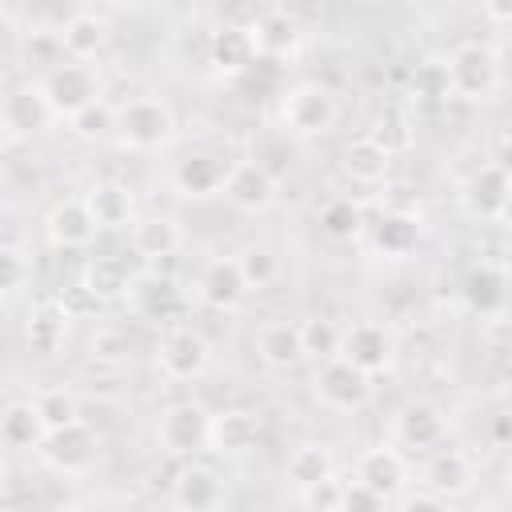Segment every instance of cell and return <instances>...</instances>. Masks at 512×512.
<instances>
[{"mask_svg":"<svg viewBox=\"0 0 512 512\" xmlns=\"http://www.w3.org/2000/svg\"><path fill=\"white\" fill-rule=\"evenodd\" d=\"M444 76H448V96L484 100L500 88V52L484 40H464L448 52Z\"/></svg>","mask_w":512,"mask_h":512,"instance_id":"1","label":"cell"},{"mask_svg":"<svg viewBox=\"0 0 512 512\" xmlns=\"http://www.w3.org/2000/svg\"><path fill=\"white\" fill-rule=\"evenodd\" d=\"M280 124L292 136H320L336 124V96L316 80L292 84L280 92Z\"/></svg>","mask_w":512,"mask_h":512,"instance_id":"2","label":"cell"},{"mask_svg":"<svg viewBox=\"0 0 512 512\" xmlns=\"http://www.w3.org/2000/svg\"><path fill=\"white\" fill-rule=\"evenodd\" d=\"M172 132H176V116L160 96H136L116 112V136L128 148H140V152L160 148L172 140Z\"/></svg>","mask_w":512,"mask_h":512,"instance_id":"3","label":"cell"},{"mask_svg":"<svg viewBox=\"0 0 512 512\" xmlns=\"http://www.w3.org/2000/svg\"><path fill=\"white\" fill-rule=\"evenodd\" d=\"M40 88H44V100H48L52 116H68V120H72L80 108H88L92 100H100L96 72H92L88 64H80V60L56 64V68L40 80Z\"/></svg>","mask_w":512,"mask_h":512,"instance_id":"4","label":"cell"},{"mask_svg":"<svg viewBox=\"0 0 512 512\" xmlns=\"http://www.w3.org/2000/svg\"><path fill=\"white\" fill-rule=\"evenodd\" d=\"M208 420H212L208 408H200L192 400H180V404L160 412L156 440H160V448L168 456H196L208 444Z\"/></svg>","mask_w":512,"mask_h":512,"instance_id":"5","label":"cell"},{"mask_svg":"<svg viewBox=\"0 0 512 512\" xmlns=\"http://www.w3.org/2000/svg\"><path fill=\"white\" fill-rule=\"evenodd\" d=\"M316 396L332 412H356V408H364L372 400V376H364L360 368H352L344 356H332L316 372Z\"/></svg>","mask_w":512,"mask_h":512,"instance_id":"6","label":"cell"},{"mask_svg":"<svg viewBox=\"0 0 512 512\" xmlns=\"http://www.w3.org/2000/svg\"><path fill=\"white\" fill-rule=\"evenodd\" d=\"M224 500V480L208 464H184L172 480V508L176 512H216Z\"/></svg>","mask_w":512,"mask_h":512,"instance_id":"7","label":"cell"},{"mask_svg":"<svg viewBox=\"0 0 512 512\" xmlns=\"http://www.w3.org/2000/svg\"><path fill=\"white\" fill-rule=\"evenodd\" d=\"M240 212H264L276 200V180L260 160H236L220 188Z\"/></svg>","mask_w":512,"mask_h":512,"instance_id":"8","label":"cell"},{"mask_svg":"<svg viewBox=\"0 0 512 512\" xmlns=\"http://www.w3.org/2000/svg\"><path fill=\"white\" fill-rule=\"evenodd\" d=\"M340 356H344L352 368H360L364 376H372V372L388 368V360H392V336L384 332V324L360 320V324L344 328V336H340Z\"/></svg>","mask_w":512,"mask_h":512,"instance_id":"9","label":"cell"},{"mask_svg":"<svg viewBox=\"0 0 512 512\" xmlns=\"http://www.w3.org/2000/svg\"><path fill=\"white\" fill-rule=\"evenodd\" d=\"M244 28H248L256 56H264V60H284L300 44V28L288 8H260Z\"/></svg>","mask_w":512,"mask_h":512,"instance_id":"10","label":"cell"},{"mask_svg":"<svg viewBox=\"0 0 512 512\" xmlns=\"http://www.w3.org/2000/svg\"><path fill=\"white\" fill-rule=\"evenodd\" d=\"M56 472H84L96 460V436L84 424H68L56 432H44L40 448H36Z\"/></svg>","mask_w":512,"mask_h":512,"instance_id":"11","label":"cell"},{"mask_svg":"<svg viewBox=\"0 0 512 512\" xmlns=\"http://www.w3.org/2000/svg\"><path fill=\"white\" fill-rule=\"evenodd\" d=\"M208 368V340L192 328H172L160 344V372L168 380H196Z\"/></svg>","mask_w":512,"mask_h":512,"instance_id":"12","label":"cell"},{"mask_svg":"<svg viewBox=\"0 0 512 512\" xmlns=\"http://www.w3.org/2000/svg\"><path fill=\"white\" fill-rule=\"evenodd\" d=\"M444 412L432 404V400H408L400 412H396V420H392V432H396V440L404 444V448H416V452H428V448H436L440 440H444Z\"/></svg>","mask_w":512,"mask_h":512,"instance_id":"13","label":"cell"},{"mask_svg":"<svg viewBox=\"0 0 512 512\" xmlns=\"http://www.w3.org/2000/svg\"><path fill=\"white\" fill-rule=\"evenodd\" d=\"M0 120H4V128L16 132V136H36V132H44L56 116H52V108H48L40 84H20V88H12V92L4 96Z\"/></svg>","mask_w":512,"mask_h":512,"instance_id":"14","label":"cell"},{"mask_svg":"<svg viewBox=\"0 0 512 512\" xmlns=\"http://www.w3.org/2000/svg\"><path fill=\"white\" fill-rule=\"evenodd\" d=\"M464 200L480 220H504V212H508V168H504V160L480 164L472 172L468 188H464Z\"/></svg>","mask_w":512,"mask_h":512,"instance_id":"15","label":"cell"},{"mask_svg":"<svg viewBox=\"0 0 512 512\" xmlns=\"http://www.w3.org/2000/svg\"><path fill=\"white\" fill-rule=\"evenodd\" d=\"M228 160L216 156V152H188L184 160H176L172 168V184L180 196H212L224 188V176H228Z\"/></svg>","mask_w":512,"mask_h":512,"instance_id":"16","label":"cell"},{"mask_svg":"<svg viewBox=\"0 0 512 512\" xmlns=\"http://www.w3.org/2000/svg\"><path fill=\"white\" fill-rule=\"evenodd\" d=\"M196 292H200V300L208 304V308H216V312H232L240 300H244V276H240V268H236V256H216L204 272H200V280H196Z\"/></svg>","mask_w":512,"mask_h":512,"instance_id":"17","label":"cell"},{"mask_svg":"<svg viewBox=\"0 0 512 512\" xmlns=\"http://www.w3.org/2000/svg\"><path fill=\"white\" fill-rule=\"evenodd\" d=\"M260 436V416L248 412V408H224L208 420V444L220 452V456H240L256 444Z\"/></svg>","mask_w":512,"mask_h":512,"instance_id":"18","label":"cell"},{"mask_svg":"<svg viewBox=\"0 0 512 512\" xmlns=\"http://www.w3.org/2000/svg\"><path fill=\"white\" fill-rule=\"evenodd\" d=\"M208 60L216 64L220 76L240 80L248 72V64L256 60V48L248 40V28L244 24H220L212 32V40H208Z\"/></svg>","mask_w":512,"mask_h":512,"instance_id":"19","label":"cell"},{"mask_svg":"<svg viewBox=\"0 0 512 512\" xmlns=\"http://www.w3.org/2000/svg\"><path fill=\"white\" fill-rule=\"evenodd\" d=\"M256 356L268 368H296L304 360V344H300V324L296 320H268L256 332Z\"/></svg>","mask_w":512,"mask_h":512,"instance_id":"20","label":"cell"},{"mask_svg":"<svg viewBox=\"0 0 512 512\" xmlns=\"http://www.w3.org/2000/svg\"><path fill=\"white\" fill-rule=\"evenodd\" d=\"M80 200H84L96 232L100 228H124L132 220V192L124 184H116V180H96Z\"/></svg>","mask_w":512,"mask_h":512,"instance_id":"21","label":"cell"},{"mask_svg":"<svg viewBox=\"0 0 512 512\" xmlns=\"http://www.w3.org/2000/svg\"><path fill=\"white\" fill-rule=\"evenodd\" d=\"M48 236H52L60 248H84V244L96 240V224H92V216H88V208H84L80 196L60 200V204L48 212Z\"/></svg>","mask_w":512,"mask_h":512,"instance_id":"22","label":"cell"},{"mask_svg":"<svg viewBox=\"0 0 512 512\" xmlns=\"http://www.w3.org/2000/svg\"><path fill=\"white\" fill-rule=\"evenodd\" d=\"M184 244V232L172 216H144L132 224V248L144 256V260H164V256H176Z\"/></svg>","mask_w":512,"mask_h":512,"instance_id":"23","label":"cell"},{"mask_svg":"<svg viewBox=\"0 0 512 512\" xmlns=\"http://www.w3.org/2000/svg\"><path fill=\"white\" fill-rule=\"evenodd\" d=\"M104 40H108V24H104V16H96V12H88V8L72 12V16L60 24V44H64V52H68L72 60L96 56V52L104 48Z\"/></svg>","mask_w":512,"mask_h":512,"instance_id":"24","label":"cell"},{"mask_svg":"<svg viewBox=\"0 0 512 512\" xmlns=\"http://www.w3.org/2000/svg\"><path fill=\"white\" fill-rule=\"evenodd\" d=\"M344 176H352L356 184H380L388 172H392V152L384 144H376L372 136H360L344 148V160H340Z\"/></svg>","mask_w":512,"mask_h":512,"instance_id":"25","label":"cell"},{"mask_svg":"<svg viewBox=\"0 0 512 512\" xmlns=\"http://www.w3.org/2000/svg\"><path fill=\"white\" fill-rule=\"evenodd\" d=\"M356 484H364V488H372L376 496L388 500L404 484V460L392 448H368L356 460Z\"/></svg>","mask_w":512,"mask_h":512,"instance_id":"26","label":"cell"},{"mask_svg":"<svg viewBox=\"0 0 512 512\" xmlns=\"http://www.w3.org/2000/svg\"><path fill=\"white\" fill-rule=\"evenodd\" d=\"M416 244H420V220L412 212H384L372 224V248L392 256V260L408 256Z\"/></svg>","mask_w":512,"mask_h":512,"instance_id":"27","label":"cell"},{"mask_svg":"<svg viewBox=\"0 0 512 512\" xmlns=\"http://www.w3.org/2000/svg\"><path fill=\"white\" fill-rule=\"evenodd\" d=\"M424 476H428L432 496H456V492H468V484H472V464L464 460V452L440 448V452H432Z\"/></svg>","mask_w":512,"mask_h":512,"instance_id":"28","label":"cell"},{"mask_svg":"<svg viewBox=\"0 0 512 512\" xmlns=\"http://www.w3.org/2000/svg\"><path fill=\"white\" fill-rule=\"evenodd\" d=\"M464 300L480 316H500V308H504V272L496 264H488V260L476 264L468 272V280H464Z\"/></svg>","mask_w":512,"mask_h":512,"instance_id":"29","label":"cell"},{"mask_svg":"<svg viewBox=\"0 0 512 512\" xmlns=\"http://www.w3.org/2000/svg\"><path fill=\"white\" fill-rule=\"evenodd\" d=\"M44 440V424L32 408V400H12L4 412H0V444L8 448H40Z\"/></svg>","mask_w":512,"mask_h":512,"instance_id":"30","label":"cell"},{"mask_svg":"<svg viewBox=\"0 0 512 512\" xmlns=\"http://www.w3.org/2000/svg\"><path fill=\"white\" fill-rule=\"evenodd\" d=\"M64 336H68V312H64V304H40L32 312V320H28V348L48 356V352H56L64 344Z\"/></svg>","mask_w":512,"mask_h":512,"instance_id":"31","label":"cell"},{"mask_svg":"<svg viewBox=\"0 0 512 512\" xmlns=\"http://www.w3.org/2000/svg\"><path fill=\"white\" fill-rule=\"evenodd\" d=\"M288 480L304 492L316 488L320 480H332V452L324 444H300L288 456Z\"/></svg>","mask_w":512,"mask_h":512,"instance_id":"32","label":"cell"},{"mask_svg":"<svg viewBox=\"0 0 512 512\" xmlns=\"http://www.w3.org/2000/svg\"><path fill=\"white\" fill-rule=\"evenodd\" d=\"M132 296H136V308L152 320H164L168 312L180 308V288L168 276H140L132 284Z\"/></svg>","mask_w":512,"mask_h":512,"instance_id":"33","label":"cell"},{"mask_svg":"<svg viewBox=\"0 0 512 512\" xmlns=\"http://www.w3.org/2000/svg\"><path fill=\"white\" fill-rule=\"evenodd\" d=\"M44 432H56V428H68V424H80V404L68 388H44L36 400H32Z\"/></svg>","mask_w":512,"mask_h":512,"instance_id":"34","label":"cell"},{"mask_svg":"<svg viewBox=\"0 0 512 512\" xmlns=\"http://www.w3.org/2000/svg\"><path fill=\"white\" fill-rule=\"evenodd\" d=\"M340 336H344V328L336 324V320H324V316H312V320H304L300 324V344H304V356H312V360H332V356H340Z\"/></svg>","mask_w":512,"mask_h":512,"instance_id":"35","label":"cell"},{"mask_svg":"<svg viewBox=\"0 0 512 512\" xmlns=\"http://www.w3.org/2000/svg\"><path fill=\"white\" fill-rule=\"evenodd\" d=\"M320 228H324V236H332V240H352V236H360V228H364V212H360V204H352L348 196H336V200H328V204L320 208Z\"/></svg>","mask_w":512,"mask_h":512,"instance_id":"36","label":"cell"},{"mask_svg":"<svg viewBox=\"0 0 512 512\" xmlns=\"http://www.w3.org/2000/svg\"><path fill=\"white\" fill-rule=\"evenodd\" d=\"M84 288H88L92 296H116V292H124V288H128V268H124V260H116V256H92V264H88V272H84Z\"/></svg>","mask_w":512,"mask_h":512,"instance_id":"37","label":"cell"},{"mask_svg":"<svg viewBox=\"0 0 512 512\" xmlns=\"http://www.w3.org/2000/svg\"><path fill=\"white\" fill-rule=\"evenodd\" d=\"M236 268H240V276H244V288H268V284L276 280V272H280V260H276L268 248L252 244V248H244V252L236 256Z\"/></svg>","mask_w":512,"mask_h":512,"instance_id":"38","label":"cell"},{"mask_svg":"<svg viewBox=\"0 0 512 512\" xmlns=\"http://www.w3.org/2000/svg\"><path fill=\"white\" fill-rule=\"evenodd\" d=\"M72 132H76L80 140H100V136L116 132V108H112L104 96L92 100L88 108H80V112L72 116Z\"/></svg>","mask_w":512,"mask_h":512,"instance_id":"39","label":"cell"},{"mask_svg":"<svg viewBox=\"0 0 512 512\" xmlns=\"http://www.w3.org/2000/svg\"><path fill=\"white\" fill-rule=\"evenodd\" d=\"M412 96H416V100H448L444 60H420V64L412 68Z\"/></svg>","mask_w":512,"mask_h":512,"instance_id":"40","label":"cell"},{"mask_svg":"<svg viewBox=\"0 0 512 512\" xmlns=\"http://www.w3.org/2000/svg\"><path fill=\"white\" fill-rule=\"evenodd\" d=\"M28 64H48V72L56 64H64V44H60V32H32L28 36V48H24Z\"/></svg>","mask_w":512,"mask_h":512,"instance_id":"41","label":"cell"},{"mask_svg":"<svg viewBox=\"0 0 512 512\" xmlns=\"http://www.w3.org/2000/svg\"><path fill=\"white\" fill-rule=\"evenodd\" d=\"M24 280H28V256L12 244H0V296L16 292Z\"/></svg>","mask_w":512,"mask_h":512,"instance_id":"42","label":"cell"},{"mask_svg":"<svg viewBox=\"0 0 512 512\" xmlns=\"http://www.w3.org/2000/svg\"><path fill=\"white\" fill-rule=\"evenodd\" d=\"M336 512H384V496H376L372 488L364 484H340V504Z\"/></svg>","mask_w":512,"mask_h":512,"instance_id":"43","label":"cell"},{"mask_svg":"<svg viewBox=\"0 0 512 512\" xmlns=\"http://www.w3.org/2000/svg\"><path fill=\"white\" fill-rule=\"evenodd\" d=\"M304 496H308L312 508H320V512H336V504H340V484H336V480H320V484L308 488Z\"/></svg>","mask_w":512,"mask_h":512,"instance_id":"44","label":"cell"},{"mask_svg":"<svg viewBox=\"0 0 512 512\" xmlns=\"http://www.w3.org/2000/svg\"><path fill=\"white\" fill-rule=\"evenodd\" d=\"M396 512H448V504L432 492H416V496H404V504Z\"/></svg>","mask_w":512,"mask_h":512,"instance_id":"45","label":"cell"},{"mask_svg":"<svg viewBox=\"0 0 512 512\" xmlns=\"http://www.w3.org/2000/svg\"><path fill=\"white\" fill-rule=\"evenodd\" d=\"M492 436H496V444H504V440H508V416H496V428H492Z\"/></svg>","mask_w":512,"mask_h":512,"instance_id":"46","label":"cell"},{"mask_svg":"<svg viewBox=\"0 0 512 512\" xmlns=\"http://www.w3.org/2000/svg\"><path fill=\"white\" fill-rule=\"evenodd\" d=\"M148 512H176L172 504H156V508H148Z\"/></svg>","mask_w":512,"mask_h":512,"instance_id":"47","label":"cell"}]
</instances>
